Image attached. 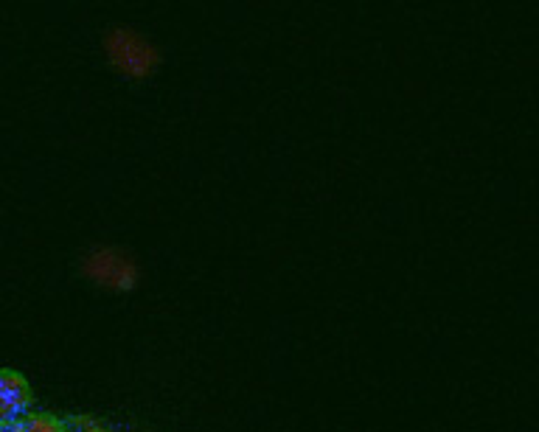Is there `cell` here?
I'll list each match as a JSON object with an SVG mask.
<instances>
[{
	"instance_id": "2",
	"label": "cell",
	"mask_w": 539,
	"mask_h": 432,
	"mask_svg": "<svg viewBox=\"0 0 539 432\" xmlns=\"http://www.w3.org/2000/svg\"><path fill=\"white\" fill-rule=\"evenodd\" d=\"M31 388L17 371H0V424H15L29 416Z\"/></svg>"
},
{
	"instance_id": "5",
	"label": "cell",
	"mask_w": 539,
	"mask_h": 432,
	"mask_svg": "<svg viewBox=\"0 0 539 432\" xmlns=\"http://www.w3.org/2000/svg\"><path fill=\"white\" fill-rule=\"evenodd\" d=\"M0 432H20V421H15V424H0Z\"/></svg>"
},
{
	"instance_id": "1",
	"label": "cell",
	"mask_w": 539,
	"mask_h": 432,
	"mask_svg": "<svg viewBox=\"0 0 539 432\" xmlns=\"http://www.w3.org/2000/svg\"><path fill=\"white\" fill-rule=\"evenodd\" d=\"M107 51H110V57H113L118 68L124 73H130V76H144V73L152 71L155 62H158L155 48L144 43V40H141L138 34H132V31H116V34H110Z\"/></svg>"
},
{
	"instance_id": "3",
	"label": "cell",
	"mask_w": 539,
	"mask_h": 432,
	"mask_svg": "<svg viewBox=\"0 0 539 432\" xmlns=\"http://www.w3.org/2000/svg\"><path fill=\"white\" fill-rule=\"evenodd\" d=\"M88 275H93L99 284L116 289H130L135 284V267L116 250H102L88 259Z\"/></svg>"
},
{
	"instance_id": "4",
	"label": "cell",
	"mask_w": 539,
	"mask_h": 432,
	"mask_svg": "<svg viewBox=\"0 0 539 432\" xmlns=\"http://www.w3.org/2000/svg\"><path fill=\"white\" fill-rule=\"evenodd\" d=\"M20 432H65L57 418L51 416H26L20 421Z\"/></svg>"
}]
</instances>
